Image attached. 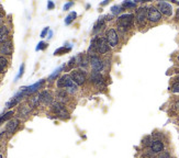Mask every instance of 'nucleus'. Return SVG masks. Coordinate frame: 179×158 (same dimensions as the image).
<instances>
[{
    "label": "nucleus",
    "mask_w": 179,
    "mask_h": 158,
    "mask_svg": "<svg viewBox=\"0 0 179 158\" xmlns=\"http://www.w3.org/2000/svg\"><path fill=\"white\" fill-rule=\"evenodd\" d=\"M57 88H66L65 90L67 91L68 94H74L77 91L78 86L73 81V79L69 75H63L62 77H59L57 80Z\"/></svg>",
    "instance_id": "nucleus-1"
},
{
    "label": "nucleus",
    "mask_w": 179,
    "mask_h": 158,
    "mask_svg": "<svg viewBox=\"0 0 179 158\" xmlns=\"http://www.w3.org/2000/svg\"><path fill=\"white\" fill-rule=\"evenodd\" d=\"M134 20H135L134 15H132V13H126V15H120V17L118 18V20H116V23H118V25L120 26V28L129 31V29H131V28L133 26Z\"/></svg>",
    "instance_id": "nucleus-2"
},
{
    "label": "nucleus",
    "mask_w": 179,
    "mask_h": 158,
    "mask_svg": "<svg viewBox=\"0 0 179 158\" xmlns=\"http://www.w3.org/2000/svg\"><path fill=\"white\" fill-rule=\"evenodd\" d=\"M91 44L94 46L97 53L99 54H106L110 50V46L107 42L106 37H94L91 41Z\"/></svg>",
    "instance_id": "nucleus-3"
},
{
    "label": "nucleus",
    "mask_w": 179,
    "mask_h": 158,
    "mask_svg": "<svg viewBox=\"0 0 179 158\" xmlns=\"http://www.w3.org/2000/svg\"><path fill=\"white\" fill-rule=\"evenodd\" d=\"M135 21L138 23V28H144L147 23V8L146 7H140L135 12Z\"/></svg>",
    "instance_id": "nucleus-4"
},
{
    "label": "nucleus",
    "mask_w": 179,
    "mask_h": 158,
    "mask_svg": "<svg viewBox=\"0 0 179 158\" xmlns=\"http://www.w3.org/2000/svg\"><path fill=\"white\" fill-rule=\"evenodd\" d=\"M51 109L53 111V113H55L61 119H68L69 117V112L66 109V105L63 104V103L53 102V104L51 105Z\"/></svg>",
    "instance_id": "nucleus-5"
},
{
    "label": "nucleus",
    "mask_w": 179,
    "mask_h": 158,
    "mask_svg": "<svg viewBox=\"0 0 179 158\" xmlns=\"http://www.w3.org/2000/svg\"><path fill=\"white\" fill-rule=\"evenodd\" d=\"M147 20L152 23H158L162 20V13L155 6L147 8Z\"/></svg>",
    "instance_id": "nucleus-6"
},
{
    "label": "nucleus",
    "mask_w": 179,
    "mask_h": 158,
    "mask_svg": "<svg viewBox=\"0 0 179 158\" xmlns=\"http://www.w3.org/2000/svg\"><path fill=\"white\" fill-rule=\"evenodd\" d=\"M70 77L77 86H81L86 82V72L82 69H74L70 74Z\"/></svg>",
    "instance_id": "nucleus-7"
},
{
    "label": "nucleus",
    "mask_w": 179,
    "mask_h": 158,
    "mask_svg": "<svg viewBox=\"0 0 179 158\" xmlns=\"http://www.w3.org/2000/svg\"><path fill=\"white\" fill-rule=\"evenodd\" d=\"M106 40L110 47H116L119 43V35L114 29H109L106 33Z\"/></svg>",
    "instance_id": "nucleus-8"
},
{
    "label": "nucleus",
    "mask_w": 179,
    "mask_h": 158,
    "mask_svg": "<svg viewBox=\"0 0 179 158\" xmlns=\"http://www.w3.org/2000/svg\"><path fill=\"white\" fill-rule=\"evenodd\" d=\"M19 125H20V121L18 120V119H11V120H9L7 122V124H6V134L8 135V136H11V135H13L17 132V129H19Z\"/></svg>",
    "instance_id": "nucleus-9"
},
{
    "label": "nucleus",
    "mask_w": 179,
    "mask_h": 158,
    "mask_svg": "<svg viewBox=\"0 0 179 158\" xmlns=\"http://www.w3.org/2000/svg\"><path fill=\"white\" fill-rule=\"evenodd\" d=\"M90 65H91L92 70H94V72H100L104 68L103 60H101V58L97 55L90 57Z\"/></svg>",
    "instance_id": "nucleus-10"
},
{
    "label": "nucleus",
    "mask_w": 179,
    "mask_h": 158,
    "mask_svg": "<svg viewBox=\"0 0 179 158\" xmlns=\"http://www.w3.org/2000/svg\"><path fill=\"white\" fill-rule=\"evenodd\" d=\"M156 8L159 10V12L162 15H166V17H170L172 15V7L170 3L165 2V1H159L156 5Z\"/></svg>",
    "instance_id": "nucleus-11"
},
{
    "label": "nucleus",
    "mask_w": 179,
    "mask_h": 158,
    "mask_svg": "<svg viewBox=\"0 0 179 158\" xmlns=\"http://www.w3.org/2000/svg\"><path fill=\"white\" fill-rule=\"evenodd\" d=\"M39 97H40V101L41 103L45 105H50V104H53V100H54V97L52 94L51 91H47V90H44L42 92L39 94Z\"/></svg>",
    "instance_id": "nucleus-12"
},
{
    "label": "nucleus",
    "mask_w": 179,
    "mask_h": 158,
    "mask_svg": "<svg viewBox=\"0 0 179 158\" xmlns=\"http://www.w3.org/2000/svg\"><path fill=\"white\" fill-rule=\"evenodd\" d=\"M150 149L153 151V153L156 155V154H159L162 153L163 151H165V144L163 143V141L160 139H153L152 144H151Z\"/></svg>",
    "instance_id": "nucleus-13"
},
{
    "label": "nucleus",
    "mask_w": 179,
    "mask_h": 158,
    "mask_svg": "<svg viewBox=\"0 0 179 158\" xmlns=\"http://www.w3.org/2000/svg\"><path fill=\"white\" fill-rule=\"evenodd\" d=\"M12 52H13V44L11 40L5 42V43L0 45V54H2V55H11Z\"/></svg>",
    "instance_id": "nucleus-14"
},
{
    "label": "nucleus",
    "mask_w": 179,
    "mask_h": 158,
    "mask_svg": "<svg viewBox=\"0 0 179 158\" xmlns=\"http://www.w3.org/2000/svg\"><path fill=\"white\" fill-rule=\"evenodd\" d=\"M44 81H45V80H44V79H42V80L35 82V84L32 85V86L24 87V90H25V94H27V96H29V94H34V92H37V91L42 87V85L44 84Z\"/></svg>",
    "instance_id": "nucleus-15"
},
{
    "label": "nucleus",
    "mask_w": 179,
    "mask_h": 158,
    "mask_svg": "<svg viewBox=\"0 0 179 158\" xmlns=\"http://www.w3.org/2000/svg\"><path fill=\"white\" fill-rule=\"evenodd\" d=\"M90 80H91L92 84L97 85V86H102L104 84V79L102 77V75L100 72H92L91 76H90Z\"/></svg>",
    "instance_id": "nucleus-16"
},
{
    "label": "nucleus",
    "mask_w": 179,
    "mask_h": 158,
    "mask_svg": "<svg viewBox=\"0 0 179 158\" xmlns=\"http://www.w3.org/2000/svg\"><path fill=\"white\" fill-rule=\"evenodd\" d=\"M9 35H10V31L9 29H8V26L6 25L0 26V44L9 41Z\"/></svg>",
    "instance_id": "nucleus-17"
},
{
    "label": "nucleus",
    "mask_w": 179,
    "mask_h": 158,
    "mask_svg": "<svg viewBox=\"0 0 179 158\" xmlns=\"http://www.w3.org/2000/svg\"><path fill=\"white\" fill-rule=\"evenodd\" d=\"M68 94H68L66 90H58L57 92H56V102L65 104L68 101Z\"/></svg>",
    "instance_id": "nucleus-18"
},
{
    "label": "nucleus",
    "mask_w": 179,
    "mask_h": 158,
    "mask_svg": "<svg viewBox=\"0 0 179 158\" xmlns=\"http://www.w3.org/2000/svg\"><path fill=\"white\" fill-rule=\"evenodd\" d=\"M31 107H30V104H27V103H24V104H22L21 107H19V110H18V112H19V115L20 116H28V115L30 114V112H31Z\"/></svg>",
    "instance_id": "nucleus-19"
},
{
    "label": "nucleus",
    "mask_w": 179,
    "mask_h": 158,
    "mask_svg": "<svg viewBox=\"0 0 179 158\" xmlns=\"http://www.w3.org/2000/svg\"><path fill=\"white\" fill-rule=\"evenodd\" d=\"M152 142H153L152 135H146V136H144L142 139V146L144 147V148H150Z\"/></svg>",
    "instance_id": "nucleus-20"
},
{
    "label": "nucleus",
    "mask_w": 179,
    "mask_h": 158,
    "mask_svg": "<svg viewBox=\"0 0 179 158\" xmlns=\"http://www.w3.org/2000/svg\"><path fill=\"white\" fill-rule=\"evenodd\" d=\"M13 114H15L13 111H8L7 113H5L3 115H1V116H0V125L2 124L3 122H6V121L11 120V117H12Z\"/></svg>",
    "instance_id": "nucleus-21"
},
{
    "label": "nucleus",
    "mask_w": 179,
    "mask_h": 158,
    "mask_svg": "<svg viewBox=\"0 0 179 158\" xmlns=\"http://www.w3.org/2000/svg\"><path fill=\"white\" fill-rule=\"evenodd\" d=\"M8 66V59L3 56H0V74H3Z\"/></svg>",
    "instance_id": "nucleus-22"
},
{
    "label": "nucleus",
    "mask_w": 179,
    "mask_h": 158,
    "mask_svg": "<svg viewBox=\"0 0 179 158\" xmlns=\"http://www.w3.org/2000/svg\"><path fill=\"white\" fill-rule=\"evenodd\" d=\"M77 18V13H76L75 11H73V12H70L69 15L66 17V19H65V24L66 25H68V24H70L72 22L74 21V20Z\"/></svg>",
    "instance_id": "nucleus-23"
},
{
    "label": "nucleus",
    "mask_w": 179,
    "mask_h": 158,
    "mask_svg": "<svg viewBox=\"0 0 179 158\" xmlns=\"http://www.w3.org/2000/svg\"><path fill=\"white\" fill-rule=\"evenodd\" d=\"M103 24H104V19H103V18H99V20L97 21V23L94 24V33L98 32L99 30H101V28L103 26Z\"/></svg>",
    "instance_id": "nucleus-24"
},
{
    "label": "nucleus",
    "mask_w": 179,
    "mask_h": 158,
    "mask_svg": "<svg viewBox=\"0 0 179 158\" xmlns=\"http://www.w3.org/2000/svg\"><path fill=\"white\" fill-rule=\"evenodd\" d=\"M70 48H72V46H70V47H66V46L59 47L58 50H56L55 52H54V55H63V54H66L67 52H69Z\"/></svg>",
    "instance_id": "nucleus-25"
},
{
    "label": "nucleus",
    "mask_w": 179,
    "mask_h": 158,
    "mask_svg": "<svg viewBox=\"0 0 179 158\" xmlns=\"http://www.w3.org/2000/svg\"><path fill=\"white\" fill-rule=\"evenodd\" d=\"M141 158H155V154L153 153L151 149H146V151L142 154Z\"/></svg>",
    "instance_id": "nucleus-26"
},
{
    "label": "nucleus",
    "mask_w": 179,
    "mask_h": 158,
    "mask_svg": "<svg viewBox=\"0 0 179 158\" xmlns=\"http://www.w3.org/2000/svg\"><path fill=\"white\" fill-rule=\"evenodd\" d=\"M64 67H65V66H61V67H58L57 69H56L55 72H54L53 74H52L51 76H50V81H52V80H53V79H55L56 77H57L58 75H59V72H61L62 70L64 69Z\"/></svg>",
    "instance_id": "nucleus-27"
},
{
    "label": "nucleus",
    "mask_w": 179,
    "mask_h": 158,
    "mask_svg": "<svg viewBox=\"0 0 179 158\" xmlns=\"http://www.w3.org/2000/svg\"><path fill=\"white\" fill-rule=\"evenodd\" d=\"M122 6H113V7L111 8V12H112V15H119L120 12L122 11Z\"/></svg>",
    "instance_id": "nucleus-28"
},
{
    "label": "nucleus",
    "mask_w": 179,
    "mask_h": 158,
    "mask_svg": "<svg viewBox=\"0 0 179 158\" xmlns=\"http://www.w3.org/2000/svg\"><path fill=\"white\" fill-rule=\"evenodd\" d=\"M157 158H172V156H170V153L168 151H163L162 153L157 155Z\"/></svg>",
    "instance_id": "nucleus-29"
},
{
    "label": "nucleus",
    "mask_w": 179,
    "mask_h": 158,
    "mask_svg": "<svg viewBox=\"0 0 179 158\" xmlns=\"http://www.w3.org/2000/svg\"><path fill=\"white\" fill-rule=\"evenodd\" d=\"M170 90L174 92V94H179V81H175L172 84V86L170 87Z\"/></svg>",
    "instance_id": "nucleus-30"
},
{
    "label": "nucleus",
    "mask_w": 179,
    "mask_h": 158,
    "mask_svg": "<svg viewBox=\"0 0 179 158\" xmlns=\"http://www.w3.org/2000/svg\"><path fill=\"white\" fill-rule=\"evenodd\" d=\"M136 2H128V1H124L122 3V8H135Z\"/></svg>",
    "instance_id": "nucleus-31"
},
{
    "label": "nucleus",
    "mask_w": 179,
    "mask_h": 158,
    "mask_svg": "<svg viewBox=\"0 0 179 158\" xmlns=\"http://www.w3.org/2000/svg\"><path fill=\"white\" fill-rule=\"evenodd\" d=\"M75 65H76V57L70 58L69 63H68V65H67V69H72V68H73Z\"/></svg>",
    "instance_id": "nucleus-32"
},
{
    "label": "nucleus",
    "mask_w": 179,
    "mask_h": 158,
    "mask_svg": "<svg viewBox=\"0 0 179 158\" xmlns=\"http://www.w3.org/2000/svg\"><path fill=\"white\" fill-rule=\"evenodd\" d=\"M46 46H47V44H46L45 42H40V43L37 44V48H35V50H45V48H46Z\"/></svg>",
    "instance_id": "nucleus-33"
},
{
    "label": "nucleus",
    "mask_w": 179,
    "mask_h": 158,
    "mask_svg": "<svg viewBox=\"0 0 179 158\" xmlns=\"http://www.w3.org/2000/svg\"><path fill=\"white\" fill-rule=\"evenodd\" d=\"M23 72H24V64H22L21 66H20V72H19V74H18V76H17V79H19L20 77L23 76Z\"/></svg>",
    "instance_id": "nucleus-34"
},
{
    "label": "nucleus",
    "mask_w": 179,
    "mask_h": 158,
    "mask_svg": "<svg viewBox=\"0 0 179 158\" xmlns=\"http://www.w3.org/2000/svg\"><path fill=\"white\" fill-rule=\"evenodd\" d=\"M3 21H5V13H3V12L0 10V26L2 25Z\"/></svg>",
    "instance_id": "nucleus-35"
},
{
    "label": "nucleus",
    "mask_w": 179,
    "mask_h": 158,
    "mask_svg": "<svg viewBox=\"0 0 179 158\" xmlns=\"http://www.w3.org/2000/svg\"><path fill=\"white\" fill-rule=\"evenodd\" d=\"M74 5V2L73 1H70V2H68V3H66L65 6H64V10H65V11H67L68 9H69L70 7H72V6Z\"/></svg>",
    "instance_id": "nucleus-36"
},
{
    "label": "nucleus",
    "mask_w": 179,
    "mask_h": 158,
    "mask_svg": "<svg viewBox=\"0 0 179 158\" xmlns=\"http://www.w3.org/2000/svg\"><path fill=\"white\" fill-rule=\"evenodd\" d=\"M49 32V28H44V30L41 32V37H45V35Z\"/></svg>",
    "instance_id": "nucleus-37"
},
{
    "label": "nucleus",
    "mask_w": 179,
    "mask_h": 158,
    "mask_svg": "<svg viewBox=\"0 0 179 158\" xmlns=\"http://www.w3.org/2000/svg\"><path fill=\"white\" fill-rule=\"evenodd\" d=\"M54 7H55L54 3L52 2V1H49V3H47V8H49L50 10H52V9H54Z\"/></svg>",
    "instance_id": "nucleus-38"
},
{
    "label": "nucleus",
    "mask_w": 179,
    "mask_h": 158,
    "mask_svg": "<svg viewBox=\"0 0 179 158\" xmlns=\"http://www.w3.org/2000/svg\"><path fill=\"white\" fill-rule=\"evenodd\" d=\"M174 107H175V109H176L177 111H179V100H177L176 102H175V105H174Z\"/></svg>",
    "instance_id": "nucleus-39"
},
{
    "label": "nucleus",
    "mask_w": 179,
    "mask_h": 158,
    "mask_svg": "<svg viewBox=\"0 0 179 158\" xmlns=\"http://www.w3.org/2000/svg\"><path fill=\"white\" fill-rule=\"evenodd\" d=\"M175 19L178 20V21H179V8L176 10V15H175Z\"/></svg>",
    "instance_id": "nucleus-40"
},
{
    "label": "nucleus",
    "mask_w": 179,
    "mask_h": 158,
    "mask_svg": "<svg viewBox=\"0 0 179 158\" xmlns=\"http://www.w3.org/2000/svg\"><path fill=\"white\" fill-rule=\"evenodd\" d=\"M106 18H107V20H112V15H106Z\"/></svg>",
    "instance_id": "nucleus-41"
},
{
    "label": "nucleus",
    "mask_w": 179,
    "mask_h": 158,
    "mask_svg": "<svg viewBox=\"0 0 179 158\" xmlns=\"http://www.w3.org/2000/svg\"><path fill=\"white\" fill-rule=\"evenodd\" d=\"M52 35H53V32L50 31V33H49V38H51V37H52Z\"/></svg>",
    "instance_id": "nucleus-42"
},
{
    "label": "nucleus",
    "mask_w": 179,
    "mask_h": 158,
    "mask_svg": "<svg viewBox=\"0 0 179 158\" xmlns=\"http://www.w3.org/2000/svg\"><path fill=\"white\" fill-rule=\"evenodd\" d=\"M175 81H179V76H177L176 78H175Z\"/></svg>",
    "instance_id": "nucleus-43"
},
{
    "label": "nucleus",
    "mask_w": 179,
    "mask_h": 158,
    "mask_svg": "<svg viewBox=\"0 0 179 158\" xmlns=\"http://www.w3.org/2000/svg\"><path fill=\"white\" fill-rule=\"evenodd\" d=\"M175 2H176V3H177V5H178V6H179V1H175Z\"/></svg>",
    "instance_id": "nucleus-44"
},
{
    "label": "nucleus",
    "mask_w": 179,
    "mask_h": 158,
    "mask_svg": "<svg viewBox=\"0 0 179 158\" xmlns=\"http://www.w3.org/2000/svg\"><path fill=\"white\" fill-rule=\"evenodd\" d=\"M177 59H178V62H179V54H178V56H177Z\"/></svg>",
    "instance_id": "nucleus-45"
},
{
    "label": "nucleus",
    "mask_w": 179,
    "mask_h": 158,
    "mask_svg": "<svg viewBox=\"0 0 179 158\" xmlns=\"http://www.w3.org/2000/svg\"><path fill=\"white\" fill-rule=\"evenodd\" d=\"M0 158H3V156H2V155H1V154H0Z\"/></svg>",
    "instance_id": "nucleus-46"
},
{
    "label": "nucleus",
    "mask_w": 179,
    "mask_h": 158,
    "mask_svg": "<svg viewBox=\"0 0 179 158\" xmlns=\"http://www.w3.org/2000/svg\"><path fill=\"white\" fill-rule=\"evenodd\" d=\"M0 148H1V146H0Z\"/></svg>",
    "instance_id": "nucleus-47"
}]
</instances>
